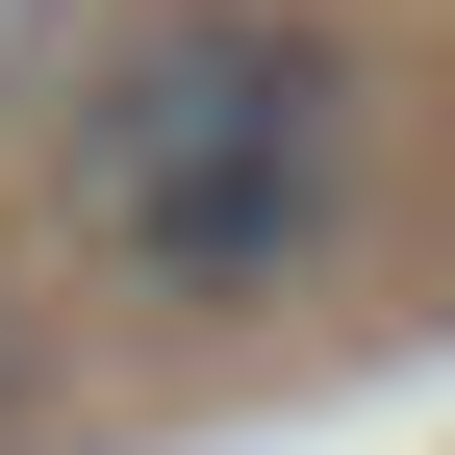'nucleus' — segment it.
I'll list each match as a JSON object with an SVG mask.
<instances>
[{
    "label": "nucleus",
    "mask_w": 455,
    "mask_h": 455,
    "mask_svg": "<svg viewBox=\"0 0 455 455\" xmlns=\"http://www.w3.org/2000/svg\"><path fill=\"white\" fill-rule=\"evenodd\" d=\"M26 430H51V278L0 253V455H26Z\"/></svg>",
    "instance_id": "f03ea898"
},
{
    "label": "nucleus",
    "mask_w": 455,
    "mask_h": 455,
    "mask_svg": "<svg viewBox=\"0 0 455 455\" xmlns=\"http://www.w3.org/2000/svg\"><path fill=\"white\" fill-rule=\"evenodd\" d=\"M51 76H76V0H0V127H26Z\"/></svg>",
    "instance_id": "7ed1b4c3"
},
{
    "label": "nucleus",
    "mask_w": 455,
    "mask_h": 455,
    "mask_svg": "<svg viewBox=\"0 0 455 455\" xmlns=\"http://www.w3.org/2000/svg\"><path fill=\"white\" fill-rule=\"evenodd\" d=\"M355 152H379V51L329 0H152L127 51H76L51 101V228H76L127 304H278V278L355 228Z\"/></svg>",
    "instance_id": "f257e3e1"
}]
</instances>
